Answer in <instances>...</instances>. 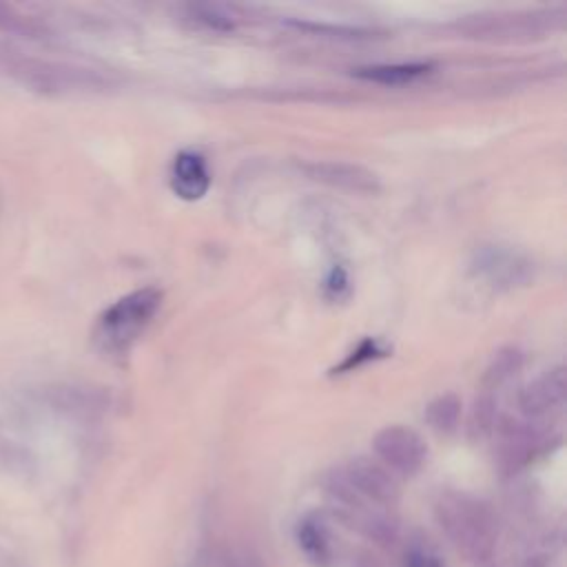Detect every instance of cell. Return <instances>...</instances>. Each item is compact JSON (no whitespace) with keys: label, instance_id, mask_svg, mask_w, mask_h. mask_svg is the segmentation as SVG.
I'll list each match as a JSON object with an SVG mask.
<instances>
[{"label":"cell","instance_id":"obj_1","mask_svg":"<svg viewBox=\"0 0 567 567\" xmlns=\"http://www.w3.org/2000/svg\"><path fill=\"white\" fill-rule=\"evenodd\" d=\"M162 292L153 286L137 288L113 301L95 323V343L106 354L126 352L155 317Z\"/></svg>","mask_w":567,"mask_h":567},{"label":"cell","instance_id":"obj_2","mask_svg":"<svg viewBox=\"0 0 567 567\" xmlns=\"http://www.w3.org/2000/svg\"><path fill=\"white\" fill-rule=\"evenodd\" d=\"M554 18L547 11H514V13H481L458 22V31L474 40H532L551 29Z\"/></svg>","mask_w":567,"mask_h":567},{"label":"cell","instance_id":"obj_9","mask_svg":"<svg viewBox=\"0 0 567 567\" xmlns=\"http://www.w3.org/2000/svg\"><path fill=\"white\" fill-rule=\"evenodd\" d=\"M297 545L303 551V556L317 565V567H326L330 563V538L328 532L323 527V523L319 518L306 516L297 523Z\"/></svg>","mask_w":567,"mask_h":567},{"label":"cell","instance_id":"obj_16","mask_svg":"<svg viewBox=\"0 0 567 567\" xmlns=\"http://www.w3.org/2000/svg\"><path fill=\"white\" fill-rule=\"evenodd\" d=\"M405 567H443L441 560L427 551H412L405 560Z\"/></svg>","mask_w":567,"mask_h":567},{"label":"cell","instance_id":"obj_14","mask_svg":"<svg viewBox=\"0 0 567 567\" xmlns=\"http://www.w3.org/2000/svg\"><path fill=\"white\" fill-rule=\"evenodd\" d=\"M195 20L204 22L213 31H230L235 27L233 16H228L221 7H210V4H197L193 7Z\"/></svg>","mask_w":567,"mask_h":567},{"label":"cell","instance_id":"obj_4","mask_svg":"<svg viewBox=\"0 0 567 567\" xmlns=\"http://www.w3.org/2000/svg\"><path fill=\"white\" fill-rule=\"evenodd\" d=\"M334 485L339 492L357 494L374 503H392L399 496L392 474L368 458H354L341 467L334 476Z\"/></svg>","mask_w":567,"mask_h":567},{"label":"cell","instance_id":"obj_3","mask_svg":"<svg viewBox=\"0 0 567 567\" xmlns=\"http://www.w3.org/2000/svg\"><path fill=\"white\" fill-rule=\"evenodd\" d=\"M372 450L388 470L403 476H414L427 458L425 441L419 432L405 425H388L379 430L372 439Z\"/></svg>","mask_w":567,"mask_h":567},{"label":"cell","instance_id":"obj_10","mask_svg":"<svg viewBox=\"0 0 567 567\" xmlns=\"http://www.w3.org/2000/svg\"><path fill=\"white\" fill-rule=\"evenodd\" d=\"M481 270L489 277L494 284H507L512 286L514 281L525 279V268L527 264L520 261L514 252H503V250H487L481 257Z\"/></svg>","mask_w":567,"mask_h":567},{"label":"cell","instance_id":"obj_6","mask_svg":"<svg viewBox=\"0 0 567 567\" xmlns=\"http://www.w3.org/2000/svg\"><path fill=\"white\" fill-rule=\"evenodd\" d=\"M301 171L321 184H328L332 188L350 190V193H379L381 184L379 177L354 162H339V159H321V162H308L301 166Z\"/></svg>","mask_w":567,"mask_h":567},{"label":"cell","instance_id":"obj_5","mask_svg":"<svg viewBox=\"0 0 567 567\" xmlns=\"http://www.w3.org/2000/svg\"><path fill=\"white\" fill-rule=\"evenodd\" d=\"M567 399V383L565 370L554 368L523 385L518 392V410L529 419L554 416L563 410Z\"/></svg>","mask_w":567,"mask_h":567},{"label":"cell","instance_id":"obj_12","mask_svg":"<svg viewBox=\"0 0 567 567\" xmlns=\"http://www.w3.org/2000/svg\"><path fill=\"white\" fill-rule=\"evenodd\" d=\"M523 368V354L516 348H503L494 354L492 363L485 370V379L483 383L487 388H498L501 383H505L507 379H512L518 370Z\"/></svg>","mask_w":567,"mask_h":567},{"label":"cell","instance_id":"obj_15","mask_svg":"<svg viewBox=\"0 0 567 567\" xmlns=\"http://www.w3.org/2000/svg\"><path fill=\"white\" fill-rule=\"evenodd\" d=\"M385 354V350L377 343V341H370V339H365L354 352H352V357H348L337 370L341 372V370H352V368H357V365H361L363 361H370V359H374V357H383ZM334 370V372H337Z\"/></svg>","mask_w":567,"mask_h":567},{"label":"cell","instance_id":"obj_8","mask_svg":"<svg viewBox=\"0 0 567 567\" xmlns=\"http://www.w3.org/2000/svg\"><path fill=\"white\" fill-rule=\"evenodd\" d=\"M432 71L430 62H401V64H370L354 69V78L365 82H377L385 86H399L414 82Z\"/></svg>","mask_w":567,"mask_h":567},{"label":"cell","instance_id":"obj_17","mask_svg":"<svg viewBox=\"0 0 567 567\" xmlns=\"http://www.w3.org/2000/svg\"><path fill=\"white\" fill-rule=\"evenodd\" d=\"M301 27H303V29H312V31H326V27H310V24H299V29H301ZM328 31H332V33H346L348 38H350V35H357V33H359L357 29H343V27H337V29H334V27H330Z\"/></svg>","mask_w":567,"mask_h":567},{"label":"cell","instance_id":"obj_7","mask_svg":"<svg viewBox=\"0 0 567 567\" xmlns=\"http://www.w3.org/2000/svg\"><path fill=\"white\" fill-rule=\"evenodd\" d=\"M210 186V173L206 159L195 151H182L171 166V188L186 202L202 199Z\"/></svg>","mask_w":567,"mask_h":567},{"label":"cell","instance_id":"obj_11","mask_svg":"<svg viewBox=\"0 0 567 567\" xmlns=\"http://www.w3.org/2000/svg\"><path fill=\"white\" fill-rule=\"evenodd\" d=\"M461 399L452 392L436 396L430 401L425 408V421L436 430V432H452L458 425L461 419Z\"/></svg>","mask_w":567,"mask_h":567},{"label":"cell","instance_id":"obj_13","mask_svg":"<svg viewBox=\"0 0 567 567\" xmlns=\"http://www.w3.org/2000/svg\"><path fill=\"white\" fill-rule=\"evenodd\" d=\"M494 399L489 394H483L474 401V408L470 412V432L474 436H483L492 430L494 425V416H496V410H494Z\"/></svg>","mask_w":567,"mask_h":567}]
</instances>
